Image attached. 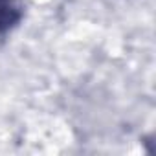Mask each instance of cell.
<instances>
[{"instance_id":"6da1fadb","label":"cell","mask_w":156,"mask_h":156,"mask_svg":"<svg viewBox=\"0 0 156 156\" xmlns=\"http://www.w3.org/2000/svg\"><path fill=\"white\" fill-rule=\"evenodd\" d=\"M24 15V0H0V39L8 35Z\"/></svg>"}]
</instances>
